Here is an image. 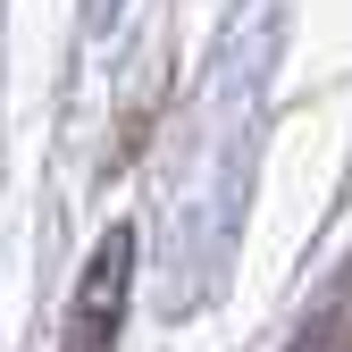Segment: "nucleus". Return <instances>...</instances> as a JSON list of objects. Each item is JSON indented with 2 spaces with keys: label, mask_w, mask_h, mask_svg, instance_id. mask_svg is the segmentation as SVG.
<instances>
[{
  "label": "nucleus",
  "mask_w": 352,
  "mask_h": 352,
  "mask_svg": "<svg viewBox=\"0 0 352 352\" xmlns=\"http://www.w3.org/2000/svg\"><path fill=\"white\" fill-rule=\"evenodd\" d=\"M126 294H135V235L109 227L101 252L84 260V277H76V302H67V352H109L118 327H126Z\"/></svg>",
  "instance_id": "1"
}]
</instances>
